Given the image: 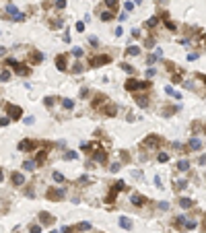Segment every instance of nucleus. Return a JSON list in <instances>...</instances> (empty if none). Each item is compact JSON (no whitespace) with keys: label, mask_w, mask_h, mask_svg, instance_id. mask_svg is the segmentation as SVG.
Returning a JSON list of instances; mask_svg holds the SVG:
<instances>
[{"label":"nucleus","mask_w":206,"mask_h":233,"mask_svg":"<svg viewBox=\"0 0 206 233\" xmlns=\"http://www.w3.org/2000/svg\"><path fill=\"white\" fill-rule=\"evenodd\" d=\"M60 231H62V233H72V229H70V227H66V225H64V227H62V229H60Z\"/></svg>","instance_id":"obj_55"},{"label":"nucleus","mask_w":206,"mask_h":233,"mask_svg":"<svg viewBox=\"0 0 206 233\" xmlns=\"http://www.w3.org/2000/svg\"><path fill=\"white\" fill-rule=\"evenodd\" d=\"M41 60H43V54L37 52V50H33V52L29 54V62H31V64H39Z\"/></svg>","instance_id":"obj_15"},{"label":"nucleus","mask_w":206,"mask_h":233,"mask_svg":"<svg viewBox=\"0 0 206 233\" xmlns=\"http://www.w3.org/2000/svg\"><path fill=\"white\" fill-rule=\"evenodd\" d=\"M46 159H48V151L43 149V151H39L37 155H35V163H37V165H43V163H46Z\"/></svg>","instance_id":"obj_18"},{"label":"nucleus","mask_w":206,"mask_h":233,"mask_svg":"<svg viewBox=\"0 0 206 233\" xmlns=\"http://www.w3.org/2000/svg\"><path fill=\"white\" fill-rule=\"evenodd\" d=\"M39 221L43 223V225H54L56 223V217L50 213H39Z\"/></svg>","instance_id":"obj_12"},{"label":"nucleus","mask_w":206,"mask_h":233,"mask_svg":"<svg viewBox=\"0 0 206 233\" xmlns=\"http://www.w3.org/2000/svg\"><path fill=\"white\" fill-rule=\"evenodd\" d=\"M29 233H41V227L39 225H31L29 227Z\"/></svg>","instance_id":"obj_39"},{"label":"nucleus","mask_w":206,"mask_h":233,"mask_svg":"<svg viewBox=\"0 0 206 233\" xmlns=\"http://www.w3.org/2000/svg\"><path fill=\"white\" fill-rule=\"evenodd\" d=\"M6 13H8L6 19H13V21H25V14L19 13V10H17V6H13V4H6Z\"/></svg>","instance_id":"obj_7"},{"label":"nucleus","mask_w":206,"mask_h":233,"mask_svg":"<svg viewBox=\"0 0 206 233\" xmlns=\"http://www.w3.org/2000/svg\"><path fill=\"white\" fill-rule=\"evenodd\" d=\"M103 114L107 118H113L117 114V105H105V107H103Z\"/></svg>","instance_id":"obj_17"},{"label":"nucleus","mask_w":206,"mask_h":233,"mask_svg":"<svg viewBox=\"0 0 206 233\" xmlns=\"http://www.w3.org/2000/svg\"><path fill=\"white\" fill-rule=\"evenodd\" d=\"M78 229H91V223H78Z\"/></svg>","instance_id":"obj_52"},{"label":"nucleus","mask_w":206,"mask_h":233,"mask_svg":"<svg viewBox=\"0 0 206 233\" xmlns=\"http://www.w3.org/2000/svg\"><path fill=\"white\" fill-rule=\"evenodd\" d=\"M54 179H56V182H60V184H62V182H64V175H62V173H58V171H56V173H54Z\"/></svg>","instance_id":"obj_45"},{"label":"nucleus","mask_w":206,"mask_h":233,"mask_svg":"<svg viewBox=\"0 0 206 233\" xmlns=\"http://www.w3.org/2000/svg\"><path fill=\"white\" fill-rule=\"evenodd\" d=\"M46 196H48V200H54V202H58V200L64 198V190H62V188H48Z\"/></svg>","instance_id":"obj_6"},{"label":"nucleus","mask_w":206,"mask_h":233,"mask_svg":"<svg viewBox=\"0 0 206 233\" xmlns=\"http://www.w3.org/2000/svg\"><path fill=\"white\" fill-rule=\"evenodd\" d=\"M124 188H126V184H124L122 179H117L116 184L111 186V190H109V194H107V196H105V202H107V204H113V200H116L117 192H122Z\"/></svg>","instance_id":"obj_4"},{"label":"nucleus","mask_w":206,"mask_h":233,"mask_svg":"<svg viewBox=\"0 0 206 233\" xmlns=\"http://www.w3.org/2000/svg\"><path fill=\"white\" fill-rule=\"evenodd\" d=\"M99 17H101V21H105V23H107V21L113 19V10H105V13H101Z\"/></svg>","instance_id":"obj_26"},{"label":"nucleus","mask_w":206,"mask_h":233,"mask_svg":"<svg viewBox=\"0 0 206 233\" xmlns=\"http://www.w3.org/2000/svg\"><path fill=\"white\" fill-rule=\"evenodd\" d=\"M105 103H107V97L103 95V93H99V95H95V99H93V107L99 110V107H103Z\"/></svg>","instance_id":"obj_13"},{"label":"nucleus","mask_w":206,"mask_h":233,"mask_svg":"<svg viewBox=\"0 0 206 233\" xmlns=\"http://www.w3.org/2000/svg\"><path fill=\"white\" fill-rule=\"evenodd\" d=\"M136 105L138 107H149V99H146V95H136Z\"/></svg>","instance_id":"obj_20"},{"label":"nucleus","mask_w":206,"mask_h":233,"mask_svg":"<svg viewBox=\"0 0 206 233\" xmlns=\"http://www.w3.org/2000/svg\"><path fill=\"white\" fill-rule=\"evenodd\" d=\"M138 52H140V48H136V46H130V48L126 50V56H138Z\"/></svg>","instance_id":"obj_28"},{"label":"nucleus","mask_w":206,"mask_h":233,"mask_svg":"<svg viewBox=\"0 0 206 233\" xmlns=\"http://www.w3.org/2000/svg\"><path fill=\"white\" fill-rule=\"evenodd\" d=\"M146 76H149V78L155 76V68H146Z\"/></svg>","instance_id":"obj_53"},{"label":"nucleus","mask_w":206,"mask_h":233,"mask_svg":"<svg viewBox=\"0 0 206 233\" xmlns=\"http://www.w3.org/2000/svg\"><path fill=\"white\" fill-rule=\"evenodd\" d=\"M56 68L60 70V72H64V70L68 68V60H66V56H64V54L56 56Z\"/></svg>","instance_id":"obj_9"},{"label":"nucleus","mask_w":206,"mask_h":233,"mask_svg":"<svg viewBox=\"0 0 206 233\" xmlns=\"http://www.w3.org/2000/svg\"><path fill=\"white\" fill-rule=\"evenodd\" d=\"M165 93H167V95H173L175 99H181V95H179V93H175V91H173V87H165Z\"/></svg>","instance_id":"obj_30"},{"label":"nucleus","mask_w":206,"mask_h":233,"mask_svg":"<svg viewBox=\"0 0 206 233\" xmlns=\"http://www.w3.org/2000/svg\"><path fill=\"white\" fill-rule=\"evenodd\" d=\"M54 103H56V97H48V99H46V105H48V107H52Z\"/></svg>","instance_id":"obj_44"},{"label":"nucleus","mask_w":206,"mask_h":233,"mask_svg":"<svg viewBox=\"0 0 206 233\" xmlns=\"http://www.w3.org/2000/svg\"><path fill=\"white\" fill-rule=\"evenodd\" d=\"M8 122H10V118H0V126H8Z\"/></svg>","instance_id":"obj_49"},{"label":"nucleus","mask_w":206,"mask_h":233,"mask_svg":"<svg viewBox=\"0 0 206 233\" xmlns=\"http://www.w3.org/2000/svg\"><path fill=\"white\" fill-rule=\"evenodd\" d=\"M120 68L126 70L128 74H134V72H136V68H134V66H130V64H126V62H122V64H120Z\"/></svg>","instance_id":"obj_25"},{"label":"nucleus","mask_w":206,"mask_h":233,"mask_svg":"<svg viewBox=\"0 0 206 233\" xmlns=\"http://www.w3.org/2000/svg\"><path fill=\"white\" fill-rule=\"evenodd\" d=\"M81 70H82V66H81V64H74V66H72V72H74V74H78Z\"/></svg>","instance_id":"obj_48"},{"label":"nucleus","mask_w":206,"mask_h":233,"mask_svg":"<svg viewBox=\"0 0 206 233\" xmlns=\"http://www.w3.org/2000/svg\"><path fill=\"white\" fill-rule=\"evenodd\" d=\"M200 149H202V143H200L198 138H192V140L188 143V149H185V151H200Z\"/></svg>","instance_id":"obj_16"},{"label":"nucleus","mask_w":206,"mask_h":233,"mask_svg":"<svg viewBox=\"0 0 206 233\" xmlns=\"http://www.w3.org/2000/svg\"><path fill=\"white\" fill-rule=\"evenodd\" d=\"M105 6H107V10H113L116 13L117 6H120V0H105Z\"/></svg>","instance_id":"obj_21"},{"label":"nucleus","mask_w":206,"mask_h":233,"mask_svg":"<svg viewBox=\"0 0 206 233\" xmlns=\"http://www.w3.org/2000/svg\"><path fill=\"white\" fill-rule=\"evenodd\" d=\"M198 163H200V165H204V163H206V155H202V157L198 159Z\"/></svg>","instance_id":"obj_59"},{"label":"nucleus","mask_w":206,"mask_h":233,"mask_svg":"<svg viewBox=\"0 0 206 233\" xmlns=\"http://www.w3.org/2000/svg\"><path fill=\"white\" fill-rule=\"evenodd\" d=\"M10 179H13V184H14V186H23V184H25V178H23V173H17V171L10 175Z\"/></svg>","instance_id":"obj_19"},{"label":"nucleus","mask_w":206,"mask_h":233,"mask_svg":"<svg viewBox=\"0 0 206 233\" xmlns=\"http://www.w3.org/2000/svg\"><path fill=\"white\" fill-rule=\"evenodd\" d=\"M157 161H159V163H167V161H169V155H167V153H159Z\"/></svg>","instance_id":"obj_29"},{"label":"nucleus","mask_w":206,"mask_h":233,"mask_svg":"<svg viewBox=\"0 0 206 233\" xmlns=\"http://www.w3.org/2000/svg\"><path fill=\"white\" fill-rule=\"evenodd\" d=\"M120 167H122L120 163H113V165L109 167V169H111V173H116V171H120Z\"/></svg>","instance_id":"obj_47"},{"label":"nucleus","mask_w":206,"mask_h":233,"mask_svg":"<svg viewBox=\"0 0 206 233\" xmlns=\"http://www.w3.org/2000/svg\"><path fill=\"white\" fill-rule=\"evenodd\" d=\"M0 81H2V82L10 81V72H8V70H2V72H0Z\"/></svg>","instance_id":"obj_33"},{"label":"nucleus","mask_w":206,"mask_h":233,"mask_svg":"<svg viewBox=\"0 0 206 233\" xmlns=\"http://www.w3.org/2000/svg\"><path fill=\"white\" fill-rule=\"evenodd\" d=\"M91 182H93V179H91V178H89V175H82V178H81V179H78V186H89V184H91Z\"/></svg>","instance_id":"obj_31"},{"label":"nucleus","mask_w":206,"mask_h":233,"mask_svg":"<svg viewBox=\"0 0 206 233\" xmlns=\"http://www.w3.org/2000/svg\"><path fill=\"white\" fill-rule=\"evenodd\" d=\"M130 202L134 206H144V204H146V198H144L142 194H132V196H130Z\"/></svg>","instance_id":"obj_14"},{"label":"nucleus","mask_w":206,"mask_h":233,"mask_svg":"<svg viewBox=\"0 0 206 233\" xmlns=\"http://www.w3.org/2000/svg\"><path fill=\"white\" fill-rule=\"evenodd\" d=\"M159 208H161V211H167V208H169V202H159Z\"/></svg>","instance_id":"obj_50"},{"label":"nucleus","mask_w":206,"mask_h":233,"mask_svg":"<svg viewBox=\"0 0 206 233\" xmlns=\"http://www.w3.org/2000/svg\"><path fill=\"white\" fill-rule=\"evenodd\" d=\"M2 178H4V173H2V169H0V182H2Z\"/></svg>","instance_id":"obj_60"},{"label":"nucleus","mask_w":206,"mask_h":233,"mask_svg":"<svg viewBox=\"0 0 206 233\" xmlns=\"http://www.w3.org/2000/svg\"><path fill=\"white\" fill-rule=\"evenodd\" d=\"M93 161H99V163H105L107 161V153L99 147V151H93Z\"/></svg>","instance_id":"obj_11"},{"label":"nucleus","mask_w":206,"mask_h":233,"mask_svg":"<svg viewBox=\"0 0 206 233\" xmlns=\"http://www.w3.org/2000/svg\"><path fill=\"white\" fill-rule=\"evenodd\" d=\"M179 206H181V208H192L194 200L192 198H179Z\"/></svg>","instance_id":"obj_23"},{"label":"nucleus","mask_w":206,"mask_h":233,"mask_svg":"<svg viewBox=\"0 0 206 233\" xmlns=\"http://www.w3.org/2000/svg\"><path fill=\"white\" fill-rule=\"evenodd\" d=\"M19 151H23V153H27V151H33L35 149V143L33 140H29V138H25V140H21L19 143V147H17Z\"/></svg>","instance_id":"obj_10"},{"label":"nucleus","mask_w":206,"mask_h":233,"mask_svg":"<svg viewBox=\"0 0 206 233\" xmlns=\"http://www.w3.org/2000/svg\"><path fill=\"white\" fill-rule=\"evenodd\" d=\"M159 25V17H151V19L144 23V27H149V29H153V27H157Z\"/></svg>","instance_id":"obj_24"},{"label":"nucleus","mask_w":206,"mask_h":233,"mask_svg":"<svg viewBox=\"0 0 206 233\" xmlns=\"http://www.w3.org/2000/svg\"><path fill=\"white\" fill-rule=\"evenodd\" d=\"M185 186H188V184H185L184 179H181V182H175V190H184Z\"/></svg>","instance_id":"obj_41"},{"label":"nucleus","mask_w":206,"mask_h":233,"mask_svg":"<svg viewBox=\"0 0 206 233\" xmlns=\"http://www.w3.org/2000/svg\"><path fill=\"white\" fill-rule=\"evenodd\" d=\"M155 186H157V188H163V184H161V178H159V175L155 178Z\"/></svg>","instance_id":"obj_54"},{"label":"nucleus","mask_w":206,"mask_h":233,"mask_svg":"<svg viewBox=\"0 0 206 233\" xmlns=\"http://www.w3.org/2000/svg\"><path fill=\"white\" fill-rule=\"evenodd\" d=\"M132 8H134V4H132V2H126V10H128V13H130Z\"/></svg>","instance_id":"obj_57"},{"label":"nucleus","mask_w":206,"mask_h":233,"mask_svg":"<svg viewBox=\"0 0 206 233\" xmlns=\"http://www.w3.org/2000/svg\"><path fill=\"white\" fill-rule=\"evenodd\" d=\"M50 233H58V231H50Z\"/></svg>","instance_id":"obj_62"},{"label":"nucleus","mask_w":206,"mask_h":233,"mask_svg":"<svg viewBox=\"0 0 206 233\" xmlns=\"http://www.w3.org/2000/svg\"><path fill=\"white\" fill-rule=\"evenodd\" d=\"M188 167H190V163H188L185 159H179V161H177V169H179V171H185Z\"/></svg>","instance_id":"obj_27"},{"label":"nucleus","mask_w":206,"mask_h":233,"mask_svg":"<svg viewBox=\"0 0 206 233\" xmlns=\"http://www.w3.org/2000/svg\"><path fill=\"white\" fill-rule=\"evenodd\" d=\"M62 105H64V110H72V107H74V101H72V99H64Z\"/></svg>","instance_id":"obj_32"},{"label":"nucleus","mask_w":206,"mask_h":233,"mask_svg":"<svg viewBox=\"0 0 206 233\" xmlns=\"http://www.w3.org/2000/svg\"><path fill=\"white\" fill-rule=\"evenodd\" d=\"M185 229H196V223H194V221H185Z\"/></svg>","instance_id":"obj_43"},{"label":"nucleus","mask_w":206,"mask_h":233,"mask_svg":"<svg viewBox=\"0 0 206 233\" xmlns=\"http://www.w3.org/2000/svg\"><path fill=\"white\" fill-rule=\"evenodd\" d=\"M140 2H142V0H134V4H140Z\"/></svg>","instance_id":"obj_61"},{"label":"nucleus","mask_w":206,"mask_h":233,"mask_svg":"<svg viewBox=\"0 0 206 233\" xmlns=\"http://www.w3.org/2000/svg\"><path fill=\"white\" fill-rule=\"evenodd\" d=\"M124 87H126V91H149V89H151V82H149V81H136V78H128Z\"/></svg>","instance_id":"obj_1"},{"label":"nucleus","mask_w":206,"mask_h":233,"mask_svg":"<svg viewBox=\"0 0 206 233\" xmlns=\"http://www.w3.org/2000/svg\"><path fill=\"white\" fill-rule=\"evenodd\" d=\"M62 25V19H54V21H50V27L52 29H58Z\"/></svg>","instance_id":"obj_36"},{"label":"nucleus","mask_w":206,"mask_h":233,"mask_svg":"<svg viewBox=\"0 0 206 233\" xmlns=\"http://www.w3.org/2000/svg\"><path fill=\"white\" fill-rule=\"evenodd\" d=\"M155 60H157V56H155V54H151V56H149V58H146V64H153V62H155Z\"/></svg>","instance_id":"obj_51"},{"label":"nucleus","mask_w":206,"mask_h":233,"mask_svg":"<svg viewBox=\"0 0 206 233\" xmlns=\"http://www.w3.org/2000/svg\"><path fill=\"white\" fill-rule=\"evenodd\" d=\"M132 37H140V31L138 29H132Z\"/></svg>","instance_id":"obj_58"},{"label":"nucleus","mask_w":206,"mask_h":233,"mask_svg":"<svg viewBox=\"0 0 206 233\" xmlns=\"http://www.w3.org/2000/svg\"><path fill=\"white\" fill-rule=\"evenodd\" d=\"M6 114H8L10 120H21V118H23V107L13 105V103H6Z\"/></svg>","instance_id":"obj_5"},{"label":"nucleus","mask_w":206,"mask_h":233,"mask_svg":"<svg viewBox=\"0 0 206 233\" xmlns=\"http://www.w3.org/2000/svg\"><path fill=\"white\" fill-rule=\"evenodd\" d=\"M76 31H85V23H82V21H78V23H76Z\"/></svg>","instance_id":"obj_46"},{"label":"nucleus","mask_w":206,"mask_h":233,"mask_svg":"<svg viewBox=\"0 0 206 233\" xmlns=\"http://www.w3.org/2000/svg\"><path fill=\"white\" fill-rule=\"evenodd\" d=\"M72 54H74L76 58H81L82 56V48H72Z\"/></svg>","instance_id":"obj_42"},{"label":"nucleus","mask_w":206,"mask_h":233,"mask_svg":"<svg viewBox=\"0 0 206 233\" xmlns=\"http://www.w3.org/2000/svg\"><path fill=\"white\" fill-rule=\"evenodd\" d=\"M54 6L58 8V10H64V8H66V0H56Z\"/></svg>","instance_id":"obj_34"},{"label":"nucleus","mask_w":206,"mask_h":233,"mask_svg":"<svg viewBox=\"0 0 206 233\" xmlns=\"http://www.w3.org/2000/svg\"><path fill=\"white\" fill-rule=\"evenodd\" d=\"M165 25H167V29H169V31H175V29H177V27H175V23H173V21H169V19L165 21Z\"/></svg>","instance_id":"obj_38"},{"label":"nucleus","mask_w":206,"mask_h":233,"mask_svg":"<svg viewBox=\"0 0 206 233\" xmlns=\"http://www.w3.org/2000/svg\"><path fill=\"white\" fill-rule=\"evenodd\" d=\"M35 161H25V163H23V167H25V169H27V171H33V167H35Z\"/></svg>","instance_id":"obj_35"},{"label":"nucleus","mask_w":206,"mask_h":233,"mask_svg":"<svg viewBox=\"0 0 206 233\" xmlns=\"http://www.w3.org/2000/svg\"><path fill=\"white\" fill-rule=\"evenodd\" d=\"M144 46H146V48H153V46H155V39H153V37H146V39H144Z\"/></svg>","instance_id":"obj_40"},{"label":"nucleus","mask_w":206,"mask_h":233,"mask_svg":"<svg viewBox=\"0 0 206 233\" xmlns=\"http://www.w3.org/2000/svg\"><path fill=\"white\" fill-rule=\"evenodd\" d=\"M173 149H175V151H181L184 147H181V144H179V143H173Z\"/></svg>","instance_id":"obj_56"},{"label":"nucleus","mask_w":206,"mask_h":233,"mask_svg":"<svg viewBox=\"0 0 206 233\" xmlns=\"http://www.w3.org/2000/svg\"><path fill=\"white\" fill-rule=\"evenodd\" d=\"M120 227H124V229H132V221L128 219V217H120Z\"/></svg>","instance_id":"obj_22"},{"label":"nucleus","mask_w":206,"mask_h":233,"mask_svg":"<svg viewBox=\"0 0 206 233\" xmlns=\"http://www.w3.org/2000/svg\"><path fill=\"white\" fill-rule=\"evenodd\" d=\"M111 56H93L91 58V66H103V64H109Z\"/></svg>","instance_id":"obj_8"},{"label":"nucleus","mask_w":206,"mask_h":233,"mask_svg":"<svg viewBox=\"0 0 206 233\" xmlns=\"http://www.w3.org/2000/svg\"><path fill=\"white\" fill-rule=\"evenodd\" d=\"M161 143H163V138L159 136V134H149V136L142 140V149H159L161 147Z\"/></svg>","instance_id":"obj_3"},{"label":"nucleus","mask_w":206,"mask_h":233,"mask_svg":"<svg viewBox=\"0 0 206 233\" xmlns=\"http://www.w3.org/2000/svg\"><path fill=\"white\" fill-rule=\"evenodd\" d=\"M64 159H68V161H74V159H76V153H74V151H68L66 155H64Z\"/></svg>","instance_id":"obj_37"},{"label":"nucleus","mask_w":206,"mask_h":233,"mask_svg":"<svg viewBox=\"0 0 206 233\" xmlns=\"http://www.w3.org/2000/svg\"><path fill=\"white\" fill-rule=\"evenodd\" d=\"M6 66H10V68H13L17 74H21V76H29V72H31V68H29V66H25V64H21V62L13 60V58H8V60H6Z\"/></svg>","instance_id":"obj_2"}]
</instances>
